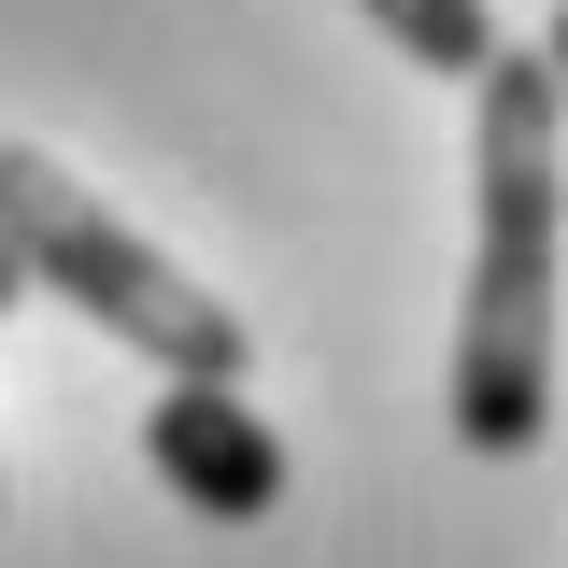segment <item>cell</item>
<instances>
[{"instance_id": "obj_1", "label": "cell", "mask_w": 568, "mask_h": 568, "mask_svg": "<svg viewBox=\"0 0 568 568\" xmlns=\"http://www.w3.org/2000/svg\"><path fill=\"white\" fill-rule=\"evenodd\" d=\"M469 100H484V156H469L455 440L469 455H540V426H555V313H568V100L511 43L469 71Z\"/></svg>"}, {"instance_id": "obj_5", "label": "cell", "mask_w": 568, "mask_h": 568, "mask_svg": "<svg viewBox=\"0 0 568 568\" xmlns=\"http://www.w3.org/2000/svg\"><path fill=\"white\" fill-rule=\"evenodd\" d=\"M540 71H555V100H568V0H555V43H540Z\"/></svg>"}, {"instance_id": "obj_3", "label": "cell", "mask_w": 568, "mask_h": 568, "mask_svg": "<svg viewBox=\"0 0 568 568\" xmlns=\"http://www.w3.org/2000/svg\"><path fill=\"white\" fill-rule=\"evenodd\" d=\"M142 455H156V484L185 497V511H213V526L284 511V440H271V413H256L242 384H156V398H142Z\"/></svg>"}, {"instance_id": "obj_4", "label": "cell", "mask_w": 568, "mask_h": 568, "mask_svg": "<svg viewBox=\"0 0 568 568\" xmlns=\"http://www.w3.org/2000/svg\"><path fill=\"white\" fill-rule=\"evenodd\" d=\"M355 14H369L413 71H440V85H469V71L497 58V14H484V0H355Z\"/></svg>"}, {"instance_id": "obj_6", "label": "cell", "mask_w": 568, "mask_h": 568, "mask_svg": "<svg viewBox=\"0 0 568 568\" xmlns=\"http://www.w3.org/2000/svg\"><path fill=\"white\" fill-rule=\"evenodd\" d=\"M14 298H29V284H14V256H0V313H14Z\"/></svg>"}, {"instance_id": "obj_2", "label": "cell", "mask_w": 568, "mask_h": 568, "mask_svg": "<svg viewBox=\"0 0 568 568\" xmlns=\"http://www.w3.org/2000/svg\"><path fill=\"white\" fill-rule=\"evenodd\" d=\"M0 256H14L29 298H71L85 327H114L129 355H156V384H242L256 369L242 313L213 284H185L142 227H114L43 142H0Z\"/></svg>"}]
</instances>
